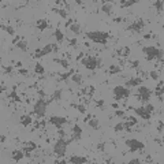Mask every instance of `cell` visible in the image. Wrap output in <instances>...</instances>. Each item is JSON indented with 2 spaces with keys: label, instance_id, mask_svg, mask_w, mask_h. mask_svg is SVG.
<instances>
[{
  "label": "cell",
  "instance_id": "obj_1",
  "mask_svg": "<svg viewBox=\"0 0 164 164\" xmlns=\"http://www.w3.org/2000/svg\"><path fill=\"white\" fill-rule=\"evenodd\" d=\"M85 36L93 43L103 44V45H105L108 43V38H112V36L110 33H107V32H88Z\"/></svg>",
  "mask_w": 164,
  "mask_h": 164
},
{
  "label": "cell",
  "instance_id": "obj_2",
  "mask_svg": "<svg viewBox=\"0 0 164 164\" xmlns=\"http://www.w3.org/2000/svg\"><path fill=\"white\" fill-rule=\"evenodd\" d=\"M49 99H45L40 97L38 100L34 103V107H33V114L37 116V119H43L45 116V111H47V105L49 104Z\"/></svg>",
  "mask_w": 164,
  "mask_h": 164
},
{
  "label": "cell",
  "instance_id": "obj_3",
  "mask_svg": "<svg viewBox=\"0 0 164 164\" xmlns=\"http://www.w3.org/2000/svg\"><path fill=\"white\" fill-rule=\"evenodd\" d=\"M142 52L146 56V60L157 59L159 62H163V49L156 47H142Z\"/></svg>",
  "mask_w": 164,
  "mask_h": 164
},
{
  "label": "cell",
  "instance_id": "obj_4",
  "mask_svg": "<svg viewBox=\"0 0 164 164\" xmlns=\"http://www.w3.org/2000/svg\"><path fill=\"white\" fill-rule=\"evenodd\" d=\"M131 110L135 112V115H138L140 118H142V119H145V121H149L152 116V112L154 111V107L152 105V104H145V105H142V107H138V108H131Z\"/></svg>",
  "mask_w": 164,
  "mask_h": 164
},
{
  "label": "cell",
  "instance_id": "obj_5",
  "mask_svg": "<svg viewBox=\"0 0 164 164\" xmlns=\"http://www.w3.org/2000/svg\"><path fill=\"white\" fill-rule=\"evenodd\" d=\"M71 141H73L71 138H70V140H64V137H60L59 140L56 141V144H55V146H54V153L56 154L59 159L64 156L66 149H67V145L70 144Z\"/></svg>",
  "mask_w": 164,
  "mask_h": 164
},
{
  "label": "cell",
  "instance_id": "obj_6",
  "mask_svg": "<svg viewBox=\"0 0 164 164\" xmlns=\"http://www.w3.org/2000/svg\"><path fill=\"white\" fill-rule=\"evenodd\" d=\"M81 63H82V66L86 67L88 70H96L97 67H100L101 60L100 57L97 56H86V57H82Z\"/></svg>",
  "mask_w": 164,
  "mask_h": 164
},
{
  "label": "cell",
  "instance_id": "obj_7",
  "mask_svg": "<svg viewBox=\"0 0 164 164\" xmlns=\"http://www.w3.org/2000/svg\"><path fill=\"white\" fill-rule=\"evenodd\" d=\"M126 146L129 148V152H142L145 149V144L141 141L135 140V138H130V140L124 141Z\"/></svg>",
  "mask_w": 164,
  "mask_h": 164
},
{
  "label": "cell",
  "instance_id": "obj_8",
  "mask_svg": "<svg viewBox=\"0 0 164 164\" xmlns=\"http://www.w3.org/2000/svg\"><path fill=\"white\" fill-rule=\"evenodd\" d=\"M151 96H152V90L149 89V88H146V86H140V88H138L137 94H135V97H137L141 103H144V104L149 103Z\"/></svg>",
  "mask_w": 164,
  "mask_h": 164
},
{
  "label": "cell",
  "instance_id": "obj_9",
  "mask_svg": "<svg viewBox=\"0 0 164 164\" xmlns=\"http://www.w3.org/2000/svg\"><path fill=\"white\" fill-rule=\"evenodd\" d=\"M112 93H114L115 100H123V99H127L130 96L131 92L126 86H115L112 89Z\"/></svg>",
  "mask_w": 164,
  "mask_h": 164
},
{
  "label": "cell",
  "instance_id": "obj_10",
  "mask_svg": "<svg viewBox=\"0 0 164 164\" xmlns=\"http://www.w3.org/2000/svg\"><path fill=\"white\" fill-rule=\"evenodd\" d=\"M144 27H145V21L140 18V19L134 21L133 24L129 25V26L126 27V30L133 32V33H141V32L144 30Z\"/></svg>",
  "mask_w": 164,
  "mask_h": 164
},
{
  "label": "cell",
  "instance_id": "obj_11",
  "mask_svg": "<svg viewBox=\"0 0 164 164\" xmlns=\"http://www.w3.org/2000/svg\"><path fill=\"white\" fill-rule=\"evenodd\" d=\"M54 49H55V44H47V45H45L44 48L37 49L36 52H34L33 57H34V59H40V57L45 56V55L51 54V52H54Z\"/></svg>",
  "mask_w": 164,
  "mask_h": 164
},
{
  "label": "cell",
  "instance_id": "obj_12",
  "mask_svg": "<svg viewBox=\"0 0 164 164\" xmlns=\"http://www.w3.org/2000/svg\"><path fill=\"white\" fill-rule=\"evenodd\" d=\"M67 122H68V121H67L66 118H63V116H56V115H54V116L49 118V123L54 124L56 129H60L63 124L67 123Z\"/></svg>",
  "mask_w": 164,
  "mask_h": 164
},
{
  "label": "cell",
  "instance_id": "obj_13",
  "mask_svg": "<svg viewBox=\"0 0 164 164\" xmlns=\"http://www.w3.org/2000/svg\"><path fill=\"white\" fill-rule=\"evenodd\" d=\"M81 137H82V127L79 124H74L73 126V137L71 140L73 141H79Z\"/></svg>",
  "mask_w": 164,
  "mask_h": 164
},
{
  "label": "cell",
  "instance_id": "obj_14",
  "mask_svg": "<svg viewBox=\"0 0 164 164\" xmlns=\"http://www.w3.org/2000/svg\"><path fill=\"white\" fill-rule=\"evenodd\" d=\"M68 163H73V164H85V163H88V157H85V156H75V154H73V156H70V157H68Z\"/></svg>",
  "mask_w": 164,
  "mask_h": 164
},
{
  "label": "cell",
  "instance_id": "obj_15",
  "mask_svg": "<svg viewBox=\"0 0 164 164\" xmlns=\"http://www.w3.org/2000/svg\"><path fill=\"white\" fill-rule=\"evenodd\" d=\"M37 148H38V146H37V144H36V142H33V141H27V142H25V144H24V151L26 152L27 156H29L30 152L36 151Z\"/></svg>",
  "mask_w": 164,
  "mask_h": 164
},
{
  "label": "cell",
  "instance_id": "obj_16",
  "mask_svg": "<svg viewBox=\"0 0 164 164\" xmlns=\"http://www.w3.org/2000/svg\"><path fill=\"white\" fill-rule=\"evenodd\" d=\"M123 126H124V130L130 131L133 126H137V118H134V116H129V118H127V122H124V123H123Z\"/></svg>",
  "mask_w": 164,
  "mask_h": 164
},
{
  "label": "cell",
  "instance_id": "obj_17",
  "mask_svg": "<svg viewBox=\"0 0 164 164\" xmlns=\"http://www.w3.org/2000/svg\"><path fill=\"white\" fill-rule=\"evenodd\" d=\"M25 154H26V152L25 151H15L11 153V160L13 161H19V160H22V159L25 157Z\"/></svg>",
  "mask_w": 164,
  "mask_h": 164
},
{
  "label": "cell",
  "instance_id": "obj_18",
  "mask_svg": "<svg viewBox=\"0 0 164 164\" xmlns=\"http://www.w3.org/2000/svg\"><path fill=\"white\" fill-rule=\"evenodd\" d=\"M94 92H96V88H94L93 85H90V86L84 88V89H82L79 93H81V96H88V97H92V96L94 94Z\"/></svg>",
  "mask_w": 164,
  "mask_h": 164
},
{
  "label": "cell",
  "instance_id": "obj_19",
  "mask_svg": "<svg viewBox=\"0 0 164 164\" xmlns=\"http://www.w3.org/2000/svg\"><path fill=\"white\" fill-rule=\"evenodd\" d=\"M115 55L116 56H121V57H126L130 55V47H123V48H119V49L115 51Z\"/></svg>",
  "mask_w": 164,
  "mask_h": 164
},
{
  "label": "cell",
  "instance_id": "obj_20",
  "mask_svg": "<svg viewBox=\"0 0 164 164\" xmlns=\"http://www.w3.org/2000/svg\"><path fill=\"white\" fill-rule=\"evenodd\" d=\"M141 82H142V78L141 77H134V78H130V79L126 82V86H129V88L138 86V85H141Z\"/></svg>",
  "mask_w": 164,
  "mask_h": 164
},
{
  "label": "cell",
  "instance_id": "obj_21",
  "mask_svg": "<svg viewBox=\"0 0 164 164\" xmlns=\"http://www.w3.org/2000/svg\"><path fill=\"white\" fill-rule=\"evenodd\" d=\"M163 85H164L163 79H160V81H159L157 88H156V93H154L156 96H157L159 100H160V103H163V93H164V92H163Z\"/></svg>",
  "mask_w": 164,
  "mask_h": 164
},
{
  "label": "cell",
  "instance_id": "obj_22",
  "mask_svg": "<svg viewBox=\"0 0 164 164\" xmlns=\"http://www.w3.org/2000/svg\"><path fill=\"white\" fill-rule=\"evenodd\" d=\"M112 8H114V4L112 3H104L103 1V4H101V11L104 14H107V15L112 14Z\"/></svg>",
  "mask_w": 164,
  "mask_h": 164
},
{
  "label": "cell",
  "instance_id": "obj_23",
  "mask_svg": "<svg viewBox=\"0 0 164 164\" xmlns=\"http://www.w3.org/2000/svg\"><path fill=\"white\" fill-rule=\"evenodd\" d=\"M19 122H21V124H22V126L27 127V126H30V124H32L33 119H32L30 115H22V116H21V119H19Z\"/></svg>",
  "mask_w": 164,
  "mask_h": 164
},
{
  "label": "cell",
  "instance_id": "obj_24",
  "mask_svg": "<svg viewBox=\"0 0 164 164\" xmlns=\"http://www.w3.org/2000/svg\"><path fill=\"white\" fill-rule=\"evenodd\" d=\"M62 93H63V90H62V89H56V90L52 93V96L49 97V101H57V103H60Z\"/></svg>",
  "mask_w": 164,
  "mask_h": 164
},
{
  "label": "cell",
  "instance_id": "obj_25",
  "mask_svg": "<svg viewBox=\"0 0 164 164\" xmlns=\"http://www.w3.org/2000/svg\"><path fill=\"white\" fill-rule=\"evenodd\" d=\"M71 81H73L75 85H78V86H81L82 85V82H84V78H82V74L79 73H74L73 77H71Z\"/></svg>",
  "mask_w": 164,
  "mask_h": 164
},
{
  "label": "cell",
  "instance_id": "obj_26",
  "mask_svg": "<svg viewBox=\"0 0 164 164\" xmlns=\"http://www.w3.org/2000/svg\"><path fill=\"white\" fill-rule=\"evenodd\" d=\"M107 73L108 74H119V73H122V67L118 66V64H111L107 68Z\"/></svg>",
  "mask_w": 164,
  "mask_h": 164
},
{
  "label": "cell",
  "instance_id": "obj_27",
  "mask_svg": "<svg viewBox=\"0 0 164 164\" xmlns=\"http://www.w3.org/2000/svg\"><path fill=\"white\" fill-rule=\"evenodd\" d=\"M36 26L40 32H44L48 27V21L47 19H38L37 21V24H36Z\"/></svg>",
  "mask_w": 164,
  "mask_h": 164
},
{
  "label": "cell",
  "instance_id": "obj_28",
  "mask_svg": "<svg viewBox=\"0 0 164 164\" xmlns=\"http://www.w3.org/2000/svg\"><path fill=\"white\" fill-rule=\"evenodd\" d=\"M54 37L56 38V43H63V40H64V34L62 33V30H60V27H57L56 30L54 32Z\"/></svg>",
  "mask_w": 164,
  "mask_h": 164
},
{
  "label": "cell",
  "instance_id": "obj_29",
  "mask_svg": "<svg viewBox=\"0 0 164 164\" xmlns=\"http://www.w3.org/2000/svg\"><path fill=\"white\" fill-rule=\"evenodd\" d=\"M7 97L10 99V100L13 101V103H21V101H22V100H21V97H19V96H18V94H17L15 89H13V92H11V93H8V94H7Z\"/></svg>",
  "mask_w": 164,
  "mask_h": 164
},
{
  "label": "cell",
  "instance_id": "obj_30",
  "mask_svg": "<svg viewBox=\"0 0 164 164\" xmlns=\"http://www.w3.org/2000/svg\"><path fill=\"white\" fill-rule=\"evenodd\" d=\"M75 73V70H71V71H67V73H63L59 75V78H57V82H60V81H66L70 77H73V74Z\"/></svg>",
  "mask_w": 164,
  "mask_h": 164
},
{
  "label": "cell",
  "instance_id": "obj_31",
  "mask_svg": "<svg viewBox=\"0 0 164 164\" xmlns=\"http://www.w3.org/2000/svg\"><path fill=\"white\" fill-rule=\"evenodd\" d=\"M1 30H4V32H7V33L10 34V36H15V29H14L13 26H10V25H4V24H1Z\"/></svg>",
  "mask_w": 164,
  "mask_h": 164
},
{
  "label": "cell",
  "instance_id": "obj_32",
  "mask_svg": "<svg viewBox=\"0 0 164 164\" xmlns=\"http://www.w3.org/2000/svg\"><path fill=\"white\" fill-rule=\"evenodd\" d=\"M52 11L56 13L57 15H59L60 18H63V19H67V17H68V15H67V11L63 10V8H52Z\"/></svg>",
  "mask_w": 164,
  "mask_h": 164
},
{
  "label": "cell",
  "instance_id": "obj_33",
  "mask_svg": "<svg viewBox=\"0 0 164 164\" xmlns=\"http://www.w3.org/2000/svg\"><path fill=\"white\" fill-rule=\"evenodd\" d=\"M54 62L55 63H57V64H60L63 68H68V67H70V63H68L66 59H57V57H55Z\"/></svg>",
  "mask_w": 164,
  "mask_h": 164
},
{
  "label": "cell",
  "instance_id": "obj_34",
  "mask_svg": "<svg viewBox=\"0 0 164 164\" xmlns=\"http://www.w3.org/2000/svg\"><path fill=\"white\" fill-rule=\"evenodd\" d=\"M17 47L19 48L22 52H27V41L26 40H21L19 43H17Z\"/></svg>",
  "mask_w": 164,
  "mask_h": 164
},
{
  "label": "cell",
  "instance_id": "obj_35",
  "mask_svg": "<svg viewBox=\"0 0 164 164\" xmlns=\"http://www.w3.org/2000/svg\"><path fill=\"white\" fill-rule=\"evenodd\" d=\"M34 73H36V75H40V77H43L44 75V67L41 63H37L36 67H34Z\"/></svg>",
  "mask_w": 164,
  "mask_h": 164
},
{
  "label": "cell",
  "instance_id": "obj_36",
  "mask_svg": "<svg viewBox=\"0 0 164 164\" xmlns=\"http://www.w3.org/2000/svg\"><path fill=\"white\" fill-rule=\"evenodd\" d=\"M89 126H90L93 130H99V129H100V124H99V121L96 118H92L90 121H89Z\"/></svg>",
  "mask_w": 164,
  "mask_h": 164
},
{
  "label": "cell",
  "instance_id": "obj_37",
  "mask_svg": "<svg viewBox=\"0 0 164 164\" xmlns=\"http://www.w3.org/2000/svg\"><path fill=\"white\" fill-rule=\"evenodd\" d=\"M71 107L75 108V110H78L81 112V114H85L86 112V108H85L84 104H75V103H71Z\"/></svg>",
  "mask_w": 164,
  "mask_h": 164
},
{
  "label": "cell",
  "instance_id": "obj_38",
  "mask_svg": "<svg viewBox=\"0 0 164 164\" xmlns=\"http://www.w3.org/2000/svg\"><path fill=\"white\" fill-rule=\"evenodd\" d=\"M70 30L73 32L74 34H81V32H82V29H81V25L79 24H73L70 27Z\"/></svg>",
  "mask_w": 164,
  "mask_h": 164
},
{
  "label": "cell",
  "instance_id": "obj_39",
  "mask_svg": "<svg viewBox=\"0 0 164 164\" xmlns=\"http://www.w3.org/2000/svg\"><path fill=\"white\" fill-rule=\"evenodd\" d=\"M137 3L135 0H123V1H121V4H122V8H124V7H130V6H134V4Z\"/></svg>",
  "mask_w": 164,
  "mask_h": 164
},
{
  "label": "cell",
  "instance_id": "obj_40",
  "mask_svg": "<svg viewBox=\"0 0 164 164\" xmlns=\"http://www.w3.org/2000/svg\"><path fill=\"white\" fill-rule=\"evenodd\" d=\"M154 8L157 10V13L159 14H161V11H163V1L161 0H157V1H154Z\"/></svg>",
  "mask_w": 164,
  "mask_h": 164
},
{
  "label": "cell",
  "instance_id": "obj_41",
  "mask_svg": "<svg viewBox=\"0 0 164 164\" xmlns=\"http://www.w3.org/2000/svg\"><path fill=\"white\" fill-rule=\"evenodd\" d=\"M1 68H3V73L7 74V75H11V74H13V71H14V67H11V66H7V67L3 66Z\"/></svg>",
  "mask_w": 164,
  "mask_h": 164
},
{
  "label": "cell",
  "instance_id": "obj_42",
  "mask_svg": "<svg viewBox=\"0 0 164 164\" xmlns=\"http://www.w3.org/2000/svg\"><path fill=\"white\" fill-rule=\"evenodd\" d=\"M149 77H151L153 81H159V73L156 70H152L151 73H149Z\"/></svg>",
  "mask_w": 164,
  "mask_h": 164
},
{
  "label": "cell",
  "instance_id": "obj_43",
  "mask_svg": "<svg viewBox=\"0 0 164 164\" xmlns=\"http://www.w3.org/2000/svg\"><path fill=\"white\" fill-rule=\"evenodd\" d=\"M93 103L96 104V107H99V108H101V110H104L105 108V105H104V100H93Z\"/></svg>",
  "mask_w": 164,
  "mask_h": 164
},
{
  "label": "cell",
  "instance_id": "obj_44",
  "mask_svg": "<svg viewBox=\"0 0 164 164\" xmlns=\"http://www.w3.org/2000/svg\"><path fill=\"white\" fill-rule=\"evenodd\" d=\"M96 149H97L99 152H104L105 151V142H99V144L96 145Z\"/></svg>",
  "mask_w": 164,
  "mask_h": 164
},
{
  "label": "cell",
  "instance_id": "obj_45",
  "mask_svg": "<svg viewBox=\"0 0 164 164\" xmlns=\"http://www.w3.org/2000/svg\"><path fill=\"white\" fill-rule=\"evenodd\" d=\"M68 45L75 48L78 45V40H77V38H68Z\"/></svg>",
  "mask_w": 164,
  "mask_h": 164
},
{
  "label": "cell",
  "instance_id": "obj_46",
  "mask_svg": "<svg viewBox=\"0 0 164 164\" xmlns=\"http://www.w3.org/2000/svg\"><path fill=\"white\" fill-rule=\"evenodd\" d=\"M114 130H115V131H122V130H124L123 123H116V124L114 126Z\"/></svg>",
  "mask_w": 164,
  "mask_h": 164
},
{
  "label": "cell",
  "instance_id": "obj_47",
  "mask_svg": "<svg viewBox=\"0 0 164 164\" xmlns=\"http://www.w3.org/2000/svg\"><path fill=\"white\" fill-rule=\"evenodd\" d=\"M129 66H130L131 68H137V67L140 66V62L138 60H131L130 63H129Z\"/></svg>",
  "mask_w": 164,
  "mask_h": 164
},
{
  "label": "cell",
  "instance_id": "obj_48",
  "mask_svg": "<svg viewBox=\"0 0 164 164\" xmlns=\"http://www.w3.org/2000/svg\"><path fill=\"white\" fill-rule=\"evenodd\" d=\"M115 116H118V118H126V114H124L123 111L116 110V111H115Z\"/></svg>",
  "mask_w": 164,
  "mask_h": 164
},
{
  "label": "cell",
  "instance_id": "obj_49",
  "mask_svg": "<svg viewBox=\"0 0 164 164\" xmlns=\"http://www.w3.org/2000/svg\"><path fill=\"white\" fill-rule=\"evenodd\" d=\"M18 74L25 75V77H29V73H27V70H25V68H19V70H18Z\"/></svg>",
  "mask_w": 164,
  "mask_h": 164
},
{
  "label": "cell",
  "instance_id": "obj_50",
  "mask_svg": "<svg viewBox=\"0 0 164 164\" xmlns=\"http://www.w3.org/2000/svg\"><path fill=\"white\" fill-rule=\"evenodd\" d=\"M157 131L159 133H163V119H160L157 123Z\"/></svg>",
  "mask_w": 164,
  "mask_h": 164
},
{
  "label": "cell",
  "instance_id": "obj_51",
  "mask_svg": "<svg viewBox=\"0 0 164 164\" xmlns=\"http://www.w3.org/2000/svg\"><path fill=\"white\" fill-rule=\"evenodd\" d=\"M44 126H45V122H37V124H36V129H43Z\"/></svg>",
  "mask_w": 164,
  "mask_h": 164
},
{
  "label": "cell",
  "instance_id": "obj_52",
  "mask_svg": "<svg viewBox=\"0 0 164 164\" xmlns=\"http://www.w3.org/2000/svg\"><path fill=\"white\" fill-rule=\"evenodd\" d=\"M154 142H156V144H159L161 148H163V140H161V138H154Z\"/></svg>",
  "mask_w": 164,
  "mask_h": 164
},
{
  "label": "cell",
  "instance_id": "obj_53",
  "mask_svg": "<svg viewBox=\"0 0 164 164\" xmlns=\"http://www.w3.org/2000/svg\"><path fill=\"white\" fill-rule=\"evenodd\" d=\"M152 37H154L153 34H152V33H148V34H145V36H144V40H151Z\"/></svg>",
  "mask_w": 164,
  "mask_h": 164
},
{
  "label": "cell",
  "instance_id": "obj_54",
  "mask_svg": "<svg viewBox=\"0 0 164 164\" xmlns=\"http://www.w3.org/2000/svg\"><path fill=\"white\" fill-rule=\"evenodd\" d=\"M141 160H138V159H133V160L129 161V164H140Z\"/></svg>",
  "mask_w": 164,
  "mask_h": 164
},
{
  "label": "cell",
  "instance_id": "obj_55",
  "mask_svg": "<svg viewBox=\"0 0 164 164\" xmlns=\"http://www.w3.org/2000/svg\"><path fill=\"white\" fill-rule=\"evenodd\" d=\"M126 21V18H114V22H123Z\"/></svg>",
  "mask_w": 164,
  "mask_h": 164
},
{
  "label": "cell",
  "instance_id": "obj_56",
  "mask_svg": "<svg viewBox=\"0 0 164 164\" xmlns=\"http://www.w3.org/2000/svg\"><path fill=\"white\" fill-rule=\"evenodd\" d=\"M0 142H1V144H4V142H6V135H4V134H1V135H0Z\"/></svg>",
  "mask_w": 164,
  "mask_h": 164
},
{
  "label": "cell",
  "instance_id": "obj_57",
  "mask_svg": "<svg viewBox=\"0 0 164 164\" xmlns=\"http://www.w3.org/2000/svg\"><path fill=\"white\" fill-rule=\"evenodd\" d=\"M84 56H85V54H84V52H81V54L77 56V60H81V59H82Z\"/></svg>",
  "mask_w": 164,
  "mask_h": 164
},
{
  "label": "cell",
  "instance_id": "obj_58",
  "mask_svg": "<svg viewBox=\"0 0 164 164\" xmlns=\"http://www.w3.org/2000/svg\"><path fill=\"white\" fill-rule=\"evenodd\" d=\"M37 93L40 94V97H45V93H44V90H38Z\"/></svg>",
  "mask_w": 164,
  "mask_h": 164
},
{
  "label": "cell",
  "instance_id": "obj_59",
  "mask_svg": "<svg viewBox=\"0 0 164 164\" xmlns=\"http://www.w3.org/2000/svg\"><path fill=\"white\" fill-rule=\"evenodd\" d=\"M145 159H146V160H145V161H146V163H152V157H151V156H149V154H148V156H146V157H145Z\"/></svg>",
  "mask_w": 164,
  "mask_h": 164
},
{
  "label": "cell",
  "instance_id": "obj_60",
  "mask_svg": "<svg viewBox=\"0 0 164 164\" xmlns=\"http://www.w3.org/2000/svg\"><path fill=\"white\" fill-rule=\"evenodd\" d=\"M92 118H93V115H88L86 118H85V122H89L92 119Z\"/></svg>",
  "mask_w": 164,
  "mask_h": 164
}]
</instances>
